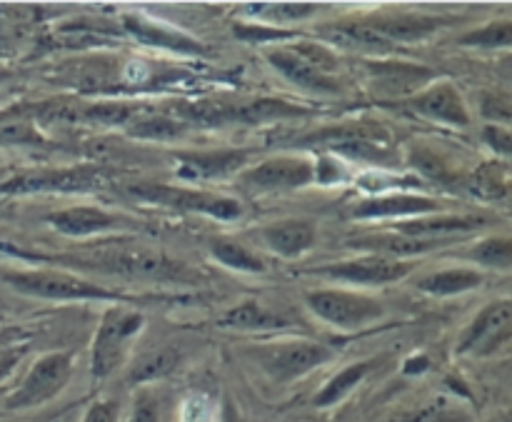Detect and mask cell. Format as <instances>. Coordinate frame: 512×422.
Listing matches in <instances>:
<instances>
[{"instance_id":"d4e9b609","label":"cell","mask_w":512,"mask_h":422,"mask_svg":"<svg viewBox=\"0 0 512 422\" xmlns=\"http://www.w3.org/2000/svg\"><path fill=\"white\" fill-rule=\"evenodd\" d=\"M333 28L335 30L330 33V40L348 50H363V53L375 55H388L393 50V43L380 38L365 20H343V23L333 25Z\"/></svg>"},{"instance_id":"6da1fadb","label":"cell","mask_w":512,"mask_h":422,"mask_svg":"<svg viewBox=\"0 0 512 422\" xmlns=\"http://www.w3.org/2000/svg\"><path fill=\"white\" fill-rule=\"evenodd\" d=\"M30 260H48V263H65L73 268H90L100 273L123 275V278H143V280H185L188 268L175 260L165 258L158 250L148 248H105L93 255H65V258H38V255H25Z\"/></svg>"},{"instance_id":"30bf717a","label":"cell","mask_w":512,"mask_h":422,"mask_svg":"<svg viewBox=\"0 0 512 422\" xmlns=\"http://www.w3.org/2000/svg\"><path fill=\"white\" fill-rule=\"evenodd\" d=\"M243 183L258 190H300L315 183V163L298 155H278L245 170Z\"/></svg>"},{"instance_id":"836d02e7","label":"cell","mask_w":512,"mask_h":422,"mask_svg":"<svg viewBox=\"0 0 512 422\" xmlns=\"http://www.w3.org/2000/svg\"><path fill=\"white\" fill-rule=\"evenodd\" d=\"M483 140L503 158H512V125H485Z\"/></svg>"},{"instance_id":"8d00e7d4","label":"cell","mask_w":512,"mask_h":422,"mask_svg":"<svg viewBox=\"0 0 512 422\" xmlns=\"http://www.w3.org/2000/svg\"><path fill=\"white\" fill-rule=\"evenodd\" d=\"M235 35L250 43H265V40H283L290 38L288 30H275L268 25H235Z\"/></svg>"},{"instance_id":"2e32d148","label":"cell","mask_w":512,"mask_h":422,"mask_svg":"<svg viewBox=\"0 0 512 422\" xmlns=\"http://www.w3.org/2000/svg\"><path fill=\"white\" fill-rule=\"evenodd\" d=\"M485 220L478 215H420V218H408V220H395L393 233L408 235L415 240H430V243H443L445 235H460L470 233L478 225H483Z\"/></svg>"},{"instance_id":"7402d4cb","label":"cell","mask_w":512,"mask_h":422,"mask_svg":"<svg viewBox=\"0 0 512 422\" xmlns=\"http://www.w3.org/2000/svg\"><path fill=\"white\" fill-rule=\"evenodd\" d=\"M178 160L183 163L180 175L208 180L243 168L248 153L245 150H205V153H180Z\"/></svg>"},{"instance_id":"9c48e42d","label":"cell","mask_w":512,"mask_h":422,"mask_svg":"<svg viewBox=\"0 0 512 422\" xmlns=\"http://www.w3.org/2000/svg\"><path fill=\"white\" fill-rule=\"evenodd\" d=\"M365 70H368L370 90L378 98L388 100H408L428 88L430 83H435V73L425 65L373 60V63L365 65Z\"/></svg>"},{"instance_id":"d6986e66","label":"cell","mask_w":512,"mask_h":422,"mask_svg":"<svg viewBox=\"0 0 512 422\" xmlns=\"http://www.w3.org/2000/svg\"><path fill=\"white\" fill-rule=\"evenodd\" d=\"M48 223L53 225L58 233L70 235V238H85V235L105 233L110 228H118L120 220L115 215L105 213L103 208H93V205H75V208L58 210V213L48 215Z\"/></svg>"},{"instance_id":"277c9868","label":"cell","mask_w":512,"mask_h":422,"mask_svg":"<svg viewBox=\"0 0 512 422\" xmlns=\"http://www.w3.org/2000/svg\"><path fill=\"white\" fill-rule=\"evenodd\" d=\"M3 280L23 295L43 300H120L123 295L110 293L90 280L63 270H15L3 273Z\"/></svg>"},{"instance_id":"8fae6325","label":"cell","mask_w":512,"mask_h":422,"mask_svg":"<svg viewBox=\"0 0 512 422\" xmlns=\"http://www.w3.org/2000/svg\"><path fill=\"white\" fill-rule=\"evenodd\" d=\"M413 270V265L405 260L380 258V255H363L358 260H345V263L323 265L315 273L325 275L330 280H343L350 285H388L398 283Z\"/></svg>"},{"instance_id":"1f68e13d","label":"cell","mask_w":512,"mask_h":422,"mask_svg":"<svg viewBox=\"0 0 512 422\" xmlns=\"http://www.w3.org/2000/svg\"><path fill=\"white\" fill-rule=\"evenodd\" d=\"M130 133L140 135V138H175L180 133V125L173 123V120L163 118H133L130 120Z\"/></svg>"},{"instance_id":"484cf974","label":"cell","mask_w":512,"mask_h":422,"mask_svg":"<svg viewBox=\"0 0 512 422\" xmlns=\"http://www.w3.org/2000/svg\"><path fill=\"white\" fill-rule=\"evenodd\" d=\"M180 365V350L178 348H160L153 353H145L135 360L128 368V383L130 385H145L153 383V380L165 378L168 373H173Z\"/></svg>"},{"instance_id":"d6a6232c","label":"cell","mask_w":512,"mask_h":422,"mask_svg":"<svg viewBox=\"0 0 512 422\" xmlns=\"http://www.w3.org/2000/svg\"><path fill=\"white\" fill-rule=\"evenodd\" d=\"M125 422H160V400L150 390H138Z\"/></svg>"},{"instance_id":"3957f363","label":"cell","mask_w":512,"mask_h":422,"mask_svg":"<svg viewBox=\"0 0 512 422\" xmlns=\"http://www.w3.org/2000/svg\"><path fill=\"white\" fill-rule=\"evenodd\" d=\"M145 318L138 310L113 308L103 315L90 350V373L95 380H105L123 365L128 345L143 330Z\"/></svg>"},{"instance_id":"b9f144b4","label":"cell","mask_w":512,"mask_h":422,"mask_svg":"<svg viewBox=\"0 0 512 422\" xmlns=\"http://www.w3.org/2000/svg\"><path fill=\"white\" fill-rule=\"evenodd\" d=\"M3 175H5V170H3V168H0V180H3Z\"/></svg>"},{"instance_id":"5bb4252c","label":"cell","mask_w":512,"mask_h":422,"mask_svg":"<svg viewBox=\"0 0 512 422\" xmlns=\"http://www.w3.org/2000/svg\"><path fill=\"white\" fill-rule=\"evenodd\" d=\"M433 213H440V203L425 195H380L353 205V218L358 220H408Z\"/></svg>"},{"instance_id":"83f0119b","label":"cell","mask_w":512,"mask_h":422,"mask_svg":"<svg viewBox=\"0 0 512 422\" xmlns=\"http://www.w3.org/2000/svg\"><path fill=\"white\" fill-rule=\"evenodd\" d=\"M210 255L218 260L220 265L230 270H238V273H265V263L260 255H255L253 250L245 248L243 243L230 238H213L210 240Z\"/></svg>"},{"instance_id":"603a6c76","label":"cell","mask_w":512,"mask_h":422,"mask_svg":"<svg viewBox=\"0 0 512 422\" xmlns=\"http://www.w3.org/2000/svg\"><path fill=\"white\" fill-rule=\"evenodd\" d=\"M483 280L485 275L475 268H448L420 278L415 288H418L420 293L435 295V298H453V295H463L480 288Z\"/></svg>"},{"instance_id":"7bdbcfd3","label":"cell","mask_w":512,"mask_h":422,"mask_svg":"<svg viewBox=\"0 0 512 422\" xmlns=\"http://www.w3.org/2000/svg\"><path fill=\"white\" fill-rule=\"evenodd\" d=\"M0 78H3V73H0Z\"/></svg>"},{"instance_id":"4fadbf2b","label":"cell","mask_w":512,"mask_h":422,"mask_svg":"<svg viewBox=\"0 0 512 422\" xmlns=\"http://www.w3.org/2000/svg\"><path fill=\"white\" fill-rule=\"evenodd\" d=\"M103 185V175L90 168H65V170H43V173L20 175L10 183L0 185L10 193H43V190H58V193H73V190H93Z\"/></svg>"},{"instance_id":"ba28073f","label":"cell","mask_w":512,"mask_h":422,"mask_svg":"<svg viewBox=\"0 0 512 422\" xmlns=\"http://www.w3.org/2000/svg\"><path fill=\"white\" fill-rule=\"evenodd\" d=\"M512 338V298L495 300V303L485 305L473 323L465 328L463 338L458 343L460 355H483L495 353L503 348Z\"/></svg>"},{"instance_id":"cb8c5ba5","label":"cell","mask_w":512,"mask_h":422,"mask_svg":"<svg viewBox=\"0 0 512 422\" xmlns=\"http://www.w3.org/2000/svg\"><path fill=\"white\" fill-rule=\"evenodd\" d=\"M218 325L228 330H273L285 328L288 320L280 313H275V310L255 303V300H248V303L233 305V308L225 310L218 318Z\"/></svg>"},{"instance_id":"8992f818","label":"cell","mask_w":512,"mask_h":422,"mask_svg":"<svg viewBox=\"0 0 512 422\" xmlns=\"http://www.w3.org/2000/svg\"><path fill=\"white\" fill-rule=\"evenodd\" d=\"M305 305L320 320L340 330H360L385 315V308L378 300L348 290H313L305 295Z\"/></svg>"},{"instance_id":"9a60e30c","label":"cell","mask_w":512,"mask_h":422,"mask_svg":"<svg viewBox=\"0 0 512 422\" xmlns=\"http://www.w3.org/2000/svg\"><path fill=\"white\" fill-rule=\"evenodd\" d=\"M268 63L273 65L285 80H290V83L298 85V88L310 90V93H318V95L343 93V88H340V83L333 78V75L323 73V70L315 68L313 63L300 58V55L293 53V50H285V48L273 50V53H268Z\"/></svg>"},{"instance_id":"f1b7e54d","label":"cell","mask_w":512,"mask_h":422,"mask_svg":"<svg viewBox=\"0 0 512 422\" xmlns=\"http://www.w3.org/2000/svg\"><path fill=\"white\" fill-rule=\"evenodd\" d=\"M470 260L480 268L512 270V235H493L470 250Z\"/></svg>"},{"instance_id":"74e56055","label":"cell","mask_w":512,"mask_h":422,"mask_svg":"<svg viewBox=\"0 0 512 422\" xmlns=\"http://www.w3.org/2000/svg\"><path fill=\"white\" fill-rule=\"evenodd\" d=\"M80 422H120V405L118 400H98L85 410Z\"/></svg>"},{"instance_id":"f546056e","label":"cell","mask_w":512,"mask_h":422,"mask_svg":"<svg viewBox=\"0 0 512 422\" xmlns=\"http://www.w3.org/2000/svg\"><path fill=\"white\" fill-rule=\"evenodd\" d=\"M460 45L480 50H495V48H510L512 45V20H495V23L475 28L460 38Z\"/></svg>"},{"instance_id":"52a82bcc","label":"cell","mask_w":512,"mask_h":422,"mask_svg":"<svg viewBox=\"0 0 512 422\" xmlns=\"http://www.w3.org/2000/svg\"><path fill=\"white\" fill-rule=\"evenodd\" d=\"M135 198L160 208L183 210V213H203L218 220H238L243 215V205L235 198L205 193V190L173 188V185H133Z\"/></svg>"},{"instance_id":"60d3db41","label":"cell","mask_w":512,"mask_h":422,"mask_svg":"<svg viewBox=\"0 0 512 422\" xmlns=\"http://www.w3.org/2000/svg\"><path fill=\"white\" fill-rule=\"evenodd\" d=\"M503 422H512V413H508V415H505V418H503Z\"/></svg>"},{"instance_id":"5b68a950","label":"cell","mask_w":512,"mask_h":422,"mask_svg":"<svg viewBox=\"0 0 512 422\" xmlns=\"http://www.w3.org/2000/svg\"><path fill=\"white\" fill-rule=\"evenodd\" d=\"M73 375V355L70 353H48L33 363L25 373L23 383L8 395L5 408L8 410H30L50 403L58 398L70 383Z\"/></svg>"},{"instance_id":"44dd1931","label":"cell","mask_w":512,"mask_h":422,"mask_svg":"<svg viewBox=\"0 0 512 422\" xmlns=\"http://www.w3.org/2000/svg\"><path fill=\"white\" fill-rule=\"evenodd\" d=\"M123 23H125V28H128L130 33L140 40V43L155 45V48L178 50V53H188V55L205 53V48L198 43V40L188 38L185 33L168 28V25L143 18V15H125Z\"/></svg>"},{"instance_id":"7c38bea8","label":"cell","mask_w":512,"mask_h":422,"mask_svg":"<svg viewBox=\"0 0 512 422\" xmlns=\"http://www.w3.org/2000/svg\"><path fill=\"white\" fill-rule=\"evenodd\" d=\"M405 105L415 113L425 115V118L453 125V128H468L470 125L468 105H465L460 90L448 80H435L428 88L420 90L418 95L405 100Z\"/></svg>"},{"instance_id":"4316f807","label":"cell","mask_w":512,"mask_h":422,"mask_svg":"<svg viewBox=\"0 0 512 422\" xmlns=\"http://www.w3.org/2000/svg\"><path fill=\"white\" fill-rule=\"evenodd\" d=\"M370 365L373 363H353L348 368L340 370L335 378H330L325 383V388H320V393L313 398L315 408H333L340 400L348 398L355 388L365 380V375L370 373Z\"/></svg>"},{"instance_id":"4dcf8cb0","label":"cell","mask_w":512,"mask_h":422,"mask_svg":"<svg viewBox=\"0 0 512 422\" xmlns=\"http://www.w3.org/2000/svg\"><path fill=\"white\" fill-rule=\"evenodd\" d=\"M390 422H473V415L465 408H460V405L438 400V403L425 405V408L413 410V413L398 415V418Z\"/></svg>"},{"instance_id":"e575fe53","label":"cell","mask_w":512,"mask_h":422,"mask_svg":"<svg viewBox=\"0 0 512 422\" xmlns=\"http://www.w3.org/2000/svg\"><path fill=\"white\" fill-rule=\"evenodd\" d=\"M0 143L5 145H35L40 135L28 123H5L0 125Z\"/></svg>"},{"instance_id":"ffe728a7","label":"cell","mask_w":512,"mask_h":422,"mask_svg":"<svg viewBox=\"0 0 512 422\" xmlns=\"http://www.w3.org/2000/svg\"><path fill=\"white\" fill-rule=\"evenodd\" d=\"M350 248L360 250L365 255H380V258H390V260H403V258H413V255L428 253V250L438 248L440 243H430V240H415L408 238V235L400 233H370V235H360V238L350 240Z\"/></svg>"},{"instance_id":"d590c367","label":"cell","mask_w":512,"mask_h":422,"mask_svg":"<svg viewBox=\"0 0 512 422\" xmlns=\"http://www.w3.org/2000/svg\"><path fill=\"white\" fill-rule=\"evenodd\" d=\"M483 115L488 120H493L490 125H512V103L500 98V95H485Z\"/></svg>"},{"instance_id":"f35d334b","label":"cell","mask_w":512,"mask_h":422,"mask_svg":"<svg viewBox=\"0 0 512 422\" xmlns=\"http://www.w3.org/2000/svg\"><path fill=\"white\" fill-rule=\"evenodd\" d=\"M315 13V5H275V15L280 18H308Z\"/></svg>"},{"instance_id":"ac0fdd59","label":"cell","mask_w":512,"mask_h":422,"mask_svg":"<svg viewBox=\"0 0 512 422\" xmlns=\"http://www.w3.org/2000/svg\"><path fill=\"white\" fill-rule=\"evenodd\" d=\"M365 23L385 38L388 43H405V40H420L425 35L435 33L440 25L445 23L443 18H430V15H413V13H388V15H373L365 18Z\"/></svg>"},{"instance_id":"e0dca14e","label":"cell","mask_w":512,"mask_h":422,"mask_svg":"<svg viewBox=\"0 0 512 422\" xmlns=\"http://www.w3.org/2000/svg\"><path fill=\"white\" fill-rule=\"evenodd\" d=\"M263 243L280 258H300L308 253L315 243V228L308 220H278L273 225H265L260 233Z\"/></svg>"},{"instance_id":"7a4b0ae2","label":"cell","mask_w":512,"mask_h":422,"mask_svg":"<svg viewBox=\"0 0 512 422\" xmlns=\"http://www.w3.org/2000/svg\"><path fill=\"white\" fill-rule=\"evenodd\" d=\"M250 358L273 383H293L313 373L320 365L330 363L333 350L328 345L310 343V340H290V343L255 345L250 350Z\"/></svg>"},{"instance_id":"ab89813d","label":"cell","mask_w":512,"mask_h":422,"mask_svg":"<svg viewBox=\"0 0 512 422\" xmlns=\"http://www.w3.org/2000/svg\"><path fill=\"white\" fill-rule=\"evenodd\" d=\"M220 422H245L243 415H240L238 405L233 400H225L223 410H220Z\"/></svg>"}]
</instances>
